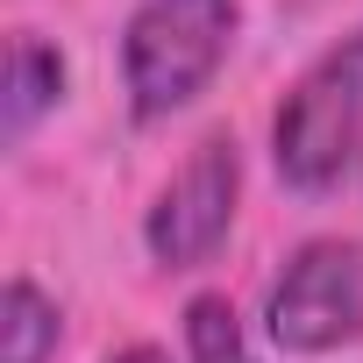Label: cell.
<instances>
[{"mask_svg":"<svg viewBox=\"0 0 363 363\" xmlns=\"http://www.w3.org/2000/svg\"><path fill=\"white\" fill-rule=\"evenodd\" d=\"M107 363H171V356L150 349V342H135V349H121V356H107Z\"/></svg>","mask_w":363,"mask_h":363,"instance_id":"ba28073f","label":"cell"},{"mask_svg":"<svg viewBox=\"0 0 363 363\" xmlns=\"http://www.w3.org/2000/svg\"><path fill=\"white\" fill-rule=\"evenodd\" d=\"M57 356V299L29 278L0 292V363H50Z\"/></svg>","mask_w":363,"mask_h":363,"instance_id":"8992f818","label":"cell"},{"mask_svg":"<svg viewBox=\"0 0 363 363\" xmlns=\"http://www.w3.org/2000/svg\"><path fill=\"white\" fill-rule=\"evenodd\" d=\"M235 193H242V157H235V135H207L178 178L157 193L150 207V257L171 264V271H193L221 250V235L235 228Z\"/></svg>","mask_w":363,"mask_h":363,"instance_id":"277c9868","label":"cell"},{"mask_svg":"<svg viewBox=\"0 0 363 363\" xmlns=\"http://www.w3.org/2000/svg\"><path fill=\"white\" fill-rule=\"evenodd\" d=\"M271 157L292 193H335L363 164V36L328 43L271 121Z\"/></svg>","mask_w":363,"mask_h":363,"instance_id":"6da1fadb","label":"cell"},{"mask_svg":"<svg viewBox=\"0 0 363 363\" xmlns=\"http://www.w3.org/2000/svg\"><path fill=\"white\" fill-rule=\"evenodd\" d=\"M186 363H257L242 342V320L221 292H200L186 306Z\"/></svg>","mask_w":363,"mask_h":363,"instance_id":"52a82bcc","label":"cell"},{"mask_svg":"<svg viewBox=\"0 0 363 363\" xmlns=\"http://www.w3.org/2000/svg\"><path fill=\"white\" fill-rule=\"evenodd\" d=\"M264 328L292 356L356 342L363 335V242L320 235V242L292 250V264L278 271V285L264 299Z\"/></svg>","mask_w":363,"mask_h":363,"instance_id":"3957f363","label":"cell"},{"mask_svg":"<svg viewBox=\"0 0 363 363\" xmlns=\"http://www.w3.org/2000/svg\"><path fill=\"white\" fill-rule=\"evenodd\" d=\"M65 93V57L43 43V36H15L8 43V100H0V128L8 143H22L36 128V114H50Z\"/></svg>","mask_w":363,"mask_h":363,"instance_id":"5b68a950","label":"cell"},{"mask_svg":"<svg viewBox=\"0 0 363 363\" xmlns=\"http://www.w3.org/2000/svg\"><path fill=\"white\" fill-rule=\"evenodd\" d=\"M235 43V0H143L121 29V79L135 121L193 107Z\"/></svg>","mask_w":363,"mask_h":363,"instance_id":"7a4b0ae2","label":"cell"}]
</instances>
